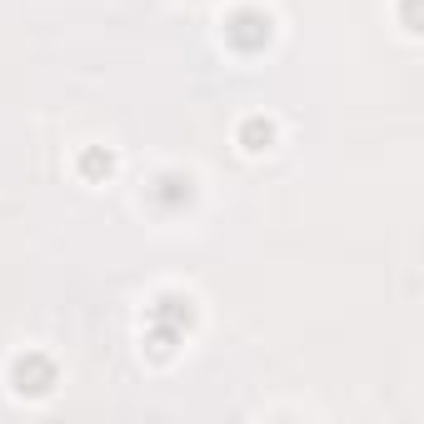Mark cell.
I'll use <instances>...</instances> for the list:
<instances>
[{
  "label": "cell",
  "mask_w": 424,
  "mask_h": 424,
  "mask_svg": "<svg viewBox=\"0 0 424 424\" xmlns=\"http://www.w3.org/2000/svg\"><path fill=\"white\" fill-rule=\"evenodd\" d=\"M270 140H275V130H270V125H259V120H250V125H245V150H270Z\"/></svg>",
  "instance_id": "6da1fadb"
}]
</instances>
